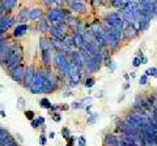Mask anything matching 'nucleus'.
<instances>
[{
	"instance_id": "nucleus-44",
	"label": "nucleus",
	"mask_w": 157,
	"mask_h": 146,
	"mask_svg": "<svg viewBox=\"0 0 157 146\" xmlns=\"http://www.w3.org/2000/svg\"><path fill=\"white\" fill-rule=\"evenodd\" d=\"M109 69H110V73H113L114 71H115V68H117V65H115V63H113V62H110L109 63Z\"/></svg>"
},
{
	"instance_id": "nucleus-35",
	"label": "nucleus",
	"mask_w": 157,
	"mask_h": 146,
	"mask_svg": "<svg viewBox=\"0 0 157 146\" xmlns=\"http://www.w3.org/2000/svg\"><path fill=\"white\" fill-rule=\"evenodd\" d=\"M62 136H63V138L64 140H68L69 137H71V132H69V129L68 128H62Z\"/></svg>"
},
{
	"instance_id": "nucleus-6",
	"label": "nucleus",
	"mask_w": 157,
	"mask_h": 146,
	"mask_svg": "<svg viewBox=\"0 0 157 146\" xmlns=\"http://www.w3.org/2000/svg\"><path fill=\"white\" fill-rule=\"evenodd\" d=\"M43 84H45V74H43V69H38L35 72V77L33 81L32 86H30V93L32 94H41L43 91Z\"/></svg>"
},
{
	"instance_id": "nucleus-49",
	"label": "nucleus",
	"mask_w": 157,
	"mask_h": 146,
	"mask_svg": "<svg viewBox=\"0 0 157 146\" xmlns=\"http://www.w3.org/2000/svg\"><path fill=\"white\" fill-rule=\"evenodd\" d=\"M73 1H84V0H67V1H66V4H67L68 7H69V5H71Z\"/></svg>"
},
{
	"instance_id": "nucleus-46",
	"label": "nucleus",
	"mask_w": 157,
	"mask_h": 146,
	"mask_svg": "<svg viewBox=\"0 0 157 146\" xmlns=\"http://www.w3.org/2000/svg\"><path fill=\"white\" fill-rule=\"evenodd\" d=\"M71 95H72V91H71V90H68V91L66 90L64 93H63L62 97H63V98H68V97H71Z\"/></svg>"
},
{
	"instance_id": "nucleus-8",
	"label": "nucleus",
	"mask_w": 157,
	"mask_h": 146,
	"mask_svg": "<svg viewBox=\"0 0 157 146\" xmlns=\"http://www.w3.org/2000/svg\"><path fill=\"white\" fill-rule=\"evenodd\" d=\"M35 72H37V68H35L33 64H30V65L26 67V69H25V78H24V84H22L24 87H26V89H30L33 81H34Z\"/></svg>"
},
{
	"instance_id": "nucleus-17",
	"label": "nucleus",
	"mask_w": 157,
	"mask_h": 146,
	"mask_svg": "<svg viewBox=\"0 0 157 146\" xmlns=\"http://www.w3.org/2000/svg\"><path fill=\"white\" fill-rule=\"evenodd\" d=\"M1 3H3V8H4V13L12 14L13 9L19 4V0H1Z\"/></svg>"
},
{
	"instance_id": "nucleus-5",
	"label": "nucleus",
	"mask_w": 157,
	"mask_h": 146,
	"mask_svg": "<svg viewBox=\"0 0 157 146\" xmlns=\"http://www.w3.org/2000/svg\"><path fill=\"white\" fill-rule=\"evenodd\" d=\"M104 22L106 24L110 29L123 30V26H125V20H123L120 12H111V13H109Z\"/></svg>"
},
{
	"instance_id": "nucleus-11",
	"label": "nucleus",
	"mask_w": 157,
	"mask_h": 146,
	"mask_svg": "<svg viewBox=\"0 0 157 146\" xmlns=\"http://www.w3.org/2000/svg\"><path fill=\"white\" fill-rule=\"evenodd\" d=\"M67 30L68 29H62V27L53 26V29H51V31H50V36H51V38L58 39V41H60V42H63L66 39V36L68 35Z\"/></svg>"
},
{
	"instance_id": "nucleus-16",
	"label": "nucleus",
	"mask_w": 157,
	"mask_h": 146,
	"mask_svg": "<svg viewBox=\"0 0 157 146\" xmlns=\"http://www.w3.org/2000/svg\"><path fill=\"white\" fill-rule=\"evenodd\" d=\"M17 22L19 24H28L30 21V9L29 8H22L17 13Z\"/></svg>"
},
{
	"instance_id": "nucleus-25",
	"label": "nucleus",
	"mask_w": 157,
	"mask_h": 146,
	"mask_svg": "<svg viewBox=\"0 0 157 146\" xmlns=\"http://www.w3.org/2000/svg\"><path fill=\"white\" fill-rule=\"evenodd\" d=\"M0 146H20V145L16 142V140H14L13 136H9L7 140H5V142H3Z\"/></svg>"
},
{
	"instance_id": "nucleus-18",
	"label": "nucleus",
	"mask_w": 157,
	"mask_h": 146,
	"mask_svg": "<svg viewBox=\"0 0 157 146\" xmlns=\"http://www.w3.org/2000/svg\"><path fill=\"white\" fill-rule=\"evenodd\" d=\"M43 9L41 7H35L33 9H30V21L35 22V21H41L43 18Z\"/></svg>"
},
{
	"instance_id": "nucleus-28",
	"label": "nucleus",
	"mask_w": 157,
	"mask_h": 146,
	"mask_svg": "<svg viewBox=\"0 0 157 146\" xmlns=\"http://www.w3.org/2000/svg\"><path fill=\"white\" fill-rule=\"evenodd\" d=\"M9 39L5 38V35H0V52H1L3 50H4L5 47H7V44L9 43Z\"/></svg>"
},
{
	"instance_id": "nucleus-51",
	"label": "nucleus",
	"mask_w": 157,
	"mask_h": 146,
	"mask_svg": "<svg viewBox=\"0 0 157 146\" xmlns=\"http://www.w3.org/2000/svg\"><path fill=\"white\" fill-rule=\"evenodd\" d=\"M125 98H126V95H125V94H122V95H119V98H118V103L123 102V100H125Z\"/></svg>"
},
{
	"instance_id": "nucleus-38",
	"label": "nucleus",
	"mask_w": 157,
	"mask_h": 146,
	"mask_svg": "<svg viewBox=\"0 0 157 146\" xmlns=\"http://www.w3.org/2000/svg\"><path fill=\"white\" fill-rule=\"evenodd\" d=\"M139 84L140 85H147L148 84V76L147 74H141L139 77Z\"/></svg>"
},
{
	"instance_id": "nucleus-36",
	"label": "nucleus",
	"mask_w": 157,
	"mask_h": 146,
	"mask_svg": "<svg viewBox=\"0 0 157 146\" xmlns=\"http://www.w3.org/2000/svg\"><path fill=\"white\" fill-rule=\"evenodd\" d=\"M76 141H77V146H86V140L84 136H78Z\"/></svg>"
},
{
	"instance_id": "nucleus-34",
	"label": "nucleus",
	"mask_w": 157,
	"mask_h": 146,
	"mask_svg": "<svg viewBox=\"0 0 157 146\" xmlns=\"http://www.w3.org/2000/svg\"><path fill=\"white\" fill-rule=\"evenodd\" d=\"M51 117H53V120L55 121V123H60V120H62V116H60L59 111H54V112H51Z\"/></svg>"
},
{
	"instance_id": "nucleus-59",
	"label": "nucleus",
	"mask_w": 157,
	"mask_h": 146,
	"mask_svg": "<svg viewBox=\"0 0 157 146\" xmlns=\"http://www.w3.org/2000/svg\"><path fill=\"white\" fill-rule=\"evenodd\" d=\"M16 137H17V138H19V141H20V142L22 141V138H21V137H20V135H16Z\"/></svg>"
},
{
	"instance_id": "nucleus-3",
	"label": "nucleus",
	"mask_w": 157,
	"mask_h": 146,
	"mask_svg": "<svg viewBox=\"0 0 157 146\" xmlns=\"http://www.w3.org/2000/svg\"><path fill=\"white\" fill-rule=\"evenodd\" d=\"M22 57H24V51H22V47H21L20 44H14L13 47V51H12L11 54V57L9 60H8V63L5 64L3 68L5 69V72L9 74V73L13 71V69H16L19 65L22 64Z\"/></svg>"
},
{
	"instance_id": "nucleus-22",
	"label": "nucleus",
	"mask_w": 157,
	"mask_h": 146,
	"mask_svg": "<svg viewBox=\"0 0 157 146\" xmlns=\"http://www.w3.org/2000/svg\"><path fill=\"white\" fill-rule=\"evenodd\" d=\"M39 50L42 51H46V50H51L50 48V39H46L45 36H42L41 39H39Z\"/></svg>"
},
{
	"instance_id": "nucleus-10",
	"label": "nucleus",
	"mask_w": 157,
	"mask_h": 146,
	"mask_svg": "<svg viewBox=\"0 0 157 146\" xmlns=\"http://www.w3.org/2000/svg\"><path fill=\"white\" fill-rule=\"evenodd\" d=\"M14 44H16V43H11V42H9V43L7 44V47H5L4 50L0 52V64H1L3 67H4L5 64L8 63V60H9L11 54H12V51H13Z\"/></svg>"
},
{
	"instance_id": "nucleus-13",
	"label": "nucleus",
	"mask_w": 157,
	"mask_h": 146,
	"mask_svg": "<svg viewBox=\"0 0 157 146\" xmlns=\"http://www.w3.org/2000/svg\"><path fill=\"white\" fill-rule=\"evenodd\" d=\"M30 30V27L28 24H17L16 26L13 27V31H12V35L14 36V38H21V36H24Z\"/></svg>"
},
{
	"instance_id": "nucleus-23",
	"label": "nucleus",
	"mask_w": 157,
	"mask_h": 146,
	"mask_svg": "<svg viewBox=\"0 0 157 146\" xmlns=\"http://www.w3.org/2000/svg\"><path fill=\"white\" fill-rule=\"evenodd\" d=\"M39 106H41V108H43V110H51V107H53V103L50 102V99L49 98H42L41 100H39Z\"/></svg>"
},
{
	"instance_id": "nucleus-30",
	"label": "nucleus",
	"mask_w": 157,
	"mask_h": 146,
	"mask_svg": "<svg viewBox=\"0 0 157 146\" xmlns=\"http://www.w3.org/2000/svg\"><path fill=\"white\" fill-rule=\"evenodd\" d=\"M151 16H152V18L157 17V0H155L151 5Z\"/></svg>"
},
{
	"instance_id": "nucleus-29",
	"label": "nucleus",
	"mask_w": 157,
	"mask_h": 146,
	"mask_svg": "<svg viewBox=\"0 0 157 146\" xmlns=\"http://www.w3.org/2000/svg\"><path fill=\"white\" fill-rule=\"evenodd\" d=\"M24 115H25V117L30 121H32L33 119H35V112L32 111V110H25V111H24Z\"/></svg>"
},
{
	"instance_id": "nucleus-32",
	"label": "nucleus",
	"mask_w": 157,
	"mask_h": 146,
	"mask_svg": "<svg viewBox=\"0 0 157 146\" xmlns=\"http://www.w3.org/2000/svg\"><path fill=\"white\" fill-rule=\"evenodd\" d=\"M71 107L73 108V110H84V108L86 107V106L84 104V103L81 102V100H78V102H73V103H72Z\"/></svg>"
},
{
	"instance_id": "nucleus-14",
	"label": "nucleus",
	"mask_w": 157,
	"mask_h": 146,
	"mask_svg": "<svg viewBox=\"0 0 157 146\" xmlns=\"http://www.w3.org/2000/svg\"><path fill=\"white\" fill-rule=\"evenodd\" d=\"M38 29L42 34H50L51 29H53V24H51V21H49V18L45 16L41 21H38Z\"/></svg>"
},
{
	"instance_id": "nucleus-20",
	"label": "nucleus",
	"mask_w": 157,
	"mask_h": 146,
	"mask_svg": "<svg viewBox=\"0 0 157 146\" xmlns=\"http://www.w3.org/2000/svg\"><path fill=\"white\" fill-rule=\"evenodd\" d=\"M62 47H63V43L60 41L55 38H50V48L53 52H59V51H62Z\"/></svg>"
},
{
	"instance_id": "nucleus-15",
	"label": "nucleus",
	"mask_w": 157,
	"mask_h": 146,
	"mask_svg": "<svg viewBox=\"0 0 157 146\" xmlns=\"http://www.w3.org/2000/svg\"><path fill=\"white\" fill-rule=\"evenodd\" d=\"M41 62L43 67H51V64L54 62V55L51 50H46L41 52Z\"/></svg>"
},
{
	"instance_id": "nucleus-55",
	"label": "nucleus",
	"mask_w": 157,
	"mask_h": 146,
	"mask_svg": "<svg viewBox=\"0 0 157 146\" xmlns=\"http://www.w3.org/2000/svg\"><path fill=\"white\" fill-rule=\"evenodd\" d=\"M140 59H141V64H147L148 63V59H147L145 56H141Z\"/></svg>"
},
{
	"instance_id": "nucleus-40",
	"label": "nucleus",
	"mask_w": 157,
	"mask_h": 146,
	"mask_svg": "<svg viewBox=\"0 0 157 146\" xmlns=\"http://www.w3.org/2000/svg\"><path fill=\"white\" fill-rule=\"evenodd\" d=\"M30 127L32 128H34V129H37V128L41 127V124H39V121H38V119L35 117V119H33L32 121H30Z\"/></svg>"
},
{
	"instance_id": "nucleus-54",
	"label": "nucleus",
	"mask_w": 157,
	"mask_h": 146,
	"mask_svg": "<svg viewBox=\"0 0 157 146\" xmlns=\"http://www.w3.org/2000/svg\"><path fill=\"white\" fill-rule=\"evenodd\" d=\"M0 116H1V117H7V114H5V111H4V110H0Z\"/></svg>"
},
{
	"instance_id": "nucleus-2",
	"label": "nucleus",
	"mask_w": 157,
	"mask_h": 146,
	"mask_svg": "<svg viewBox=\"0 0 157 146\" xmlns=\"http://www.w3.org/2000/svg\"><path fill=\"white\" fill-rule=\"evenodd\" d=\"M43 74H45V84H43V94H51L54 91L58 90L59 82H58V76L53 72L51 67H45L43 68Z\"/></svg>"
},
{
	"instance_id": "nucleus-43",
	"label": "nucleus",
	"mask_w": 157,
	"mask_h": 146,
	"mask_svg": "<svg viewBox=\"0 0 157 146\" xmlns=\"http://www.w3.org/2000/svg\"><path fill=\"white\" fill-rule=\"evenodd\" d=\"M81 102H83L85 106H89L90 103H92V97H86V98H83V99H81Z\"/></svg>"
},
{
	"instance_id": "nucleus-9",
	"label": "nucleus",
	"mask_w": 157,
	"mask_h": 146,
	"mask_svg": "<svg viewBox=\"0 0 157 146\" xmlns=\"http://www.w3.org/2000/svg\"><path fill=\"white\" fill-rule=\"evenodd\" d=\"M25 69H26V67L24 65V64L19 65L16 69H13V71L9 73L11 78L16 82V84H21V85H22L24 84V78H25Z\"/></svg>"
},
{
	"instance_id": "nucleus-39",
	"label": "nucleus",
	"mask_w": 157,
	"mask_h": 146,
	"mask_svg": "<svg viewBox=\"0 0 157 146\" xmlns=\"http://www.w3.org/2000/svg\"><path fill=\"white\" fill-rule=\"evenodd\" d=\"M132 65H134L135 68L140 67V65H141V59H140V57H139V56H135L134 60H132Z\"/></svg>"
},
{
	"instance_id": "nucleus-4",
	"label": "nucleus",
	"mask_w": 157,
	"mask_h": 146,
	"mask_svg": "<svg viewBox=\"0 0 157 146\" xmlns=\"http://www.w3.org/2000/svg\"><path fill=\"white\" fill-rule=\"evenodd\" d=\"M71 9H66L63 7H60V5H58V7L55 8H51L49 12H47L46 17L49 18V21H51V24H55V22H62V21H66L67 20V17L71 14Z\"/></svg>"
},
{
	"instance_id": "nucleus-33",
	"label": "nucleus",
	"mask_w": 157,
	"mask_h": 146,
	"mask_svg": "<svg viewBox=\"0 0 157 146\" xmlns=\"http://www.w3.org/2000/svg\"><path fill=\"white\" fill-rule=\"evenodd\" d=\"M144 74H147L148 77H149V76H152V77H157V68H155V67H152V68L147 69V71L144 72Z\"/></svg>"
},
{
	"instance_id": "nucleus-50",
	"label": "nucleus",
	"mask_w": 157,
	"mask_h": 146,
	"mask_svg": "<svg viewBox=\"0 0 157 146\" xmlns=\"http://www.w3.org/2000/svg\"><path fill=\"white\" fill-rule=\"evenodd\" d=\"M85 110H86V112H88V115H90V114H92V104L86 106V107H85Z\"/></svg>"
},
{
	"instance_id": "nucleus-56",
	"label": "nucleus",
	"mask_w": 157,
	"mask_h": 146,
	"mask_svg": "<svg viewBox=\"0 0 157 146\" xmlns=\"http://www.w3.org/2000/svg\"><path fill=\"white\" fill-rule=\"evenodd\" d=\"M123 89H125V90H128V89H130V82L126 81V84L123 85Z\"/></svg>"
},
{
	"instance_id": "nucleus-53",
	"label": "nucleus",
	"mask_w": 157,
	"mask_h": 146,
	"mask_svg": "<svg viewBox=\"0 0 157 146\" xmlns=\"http://www.w3.org/2000/svg\"><path fill=\"white\" fill-rule=\"evenodd\" d=\"M130 77H131V76H130V74H128V73H125V74H123V78H125V80H126V81H127V82L130 81Z\"/></svg>"
},
{
	"instance_id": "nucleus-26",
	"label": "nucleus",
	"mask_w": 157,
	"mask_h": 146,
	"mask_svg": "<svg viewBox=\"0 0 157 146\" xmlns=\"http://www.w3.org/2000/svg\"><path fill=\"white\" fill-rule=\"evenodd\" d=\"M9 136H11L9 132H8L7 129H4V128H3V129L0 130V145H1L3 142H5V140H7Z\"/></svg>"
},
{
	"instance_id": "nucleus-19",
	"label": "nucleus",
	"mask_w": 157,
	"mask_h": 146,
	"mask_svg": "<svg viewBox=\"0 0 157 146\" xmlns=\"http://www.w3.org/2000/svg\"><path fill=\"white\" fill-rule=\"evenodd\" d=\"M72 36H73V42H75L76 48H77V50H81V48L85 46V41H84L83 34L78 33V31H75V33H72Z\"/></svg>"
},
{
	"instance_id": "nucleus-21",
	"label": "nucleus",
	"mask_w": 157,
	"mask_h": 146,
	"mask_svg": "<svg viewBox=\"0 0 157 146\" xmlns=\"http://www.w3.org/2000/svg\"><path fill=\"white\" fill-rule=\"evenodd\" d=\"M151 18H147V17H143L141 16L140 18V21H139V31H145V30L149 27V24H151Z\"/></svg>"
},
{
	"instance_id": "nucleus-24",
	"label": "nucleus",
	"mask_w": 157,
	"mask_h": 146,
	"mask_svg": "<svg viewBox=\"0 0 157 146\" xmlns=\"http://www.w3.org/2000/svg\"><path fill=\"white\" fill-rule=\"evenodd\" d=\"M94 84H96V78L94 77H86L85 80H84V86L86 87V89H92L93 86H94Z\"/></svg>"
},
{
	"instance_id": "nucleus-57",
	"label": "nucleus",
	"mask_w": 157,
	"mask_h": 146,
	"mask_svg": "<svg viewBox=\"0 0 157 146\" xmlns=\"http://www.w3.org/2000/svg\"><path fill=\"white\" fill-rule=\"evenodd\" d=\"M49 138H55V132H50Z\"/></svg>"
},
{
	"instance_id": "nucleus-48",
	"label": "nucleus",
	"mask_w": 157,
	"mask_h": 146,
	"mask_svg": "<svg viewBox=\"0 0 157 146\" xmlns=\"http://www.w3.org/2000/svg\"><path fill=\"white\" fill-rule=\"evenodd\" d=\"M102 97H104V91H102V90L97 91V94H96V98H102Z\"/></svg>"
},
{
	"instance_id": "nucleus-42",
	"label": "nucleus",
	"mask_w": 157,
	"mask_h": 146,
	"mask_svg": "<svg viewBox=\"0 0 157 146\" xmlns=\"http://www.w3.org/2000/svg\"><path fill=\"white\" fill-rule=\"evenodd\" d=\"M67 110H69V106L66 104V103L58 104V111H67Z\"/></svg>"
},
{
	"instance_id": "nucleus-12",
	"label": "nucleus",
	"mask_w": 157,
	"mask_h": 146,
	"mask_svg": "<svg viewBox=\"0 0 157 146\" xmlns=\"http://www.w3.org/2000/svg\"><path fill=\"white\" fill-rule=\"evenodd\" d=\"M68 8L71 9L72 13H76V14H84L88 11V7H86V4L84 1H73Z\"/></svg>"
},
{
	"instance_id": "nucleus-41",
	"label": "nucleus",
	"mask_w": 157,
	"mask_h": 146,
	"mask_svg": "<svg viewBox=\"0 0 157 146\" xmlns=\"http://www.w3.org/2000/svg\"><path fill=\"white\" fill-rule=\"evenodd\" d=\"M46 142H47V136L45 135V133H42L41 137H39V145L45 146V145H46Z\"/></svg>"
},
{
	"instance_id": "nucleus-45",
	"label": "nucleus",
	"mask_w": 157,
	"mask_h": 146,
	"mask_svg": "<svg viewBox=\"0 0 157 146\" xmlns=\"http://www.w3.org/2000/svg\"><path fill=\"white\" fill-rule=\"evenodd\" d=\"M67 141H68V144H67V146H75V141H76V140H75L73 138V137H69V138L67 140Z\"/></svg>"
},
{
	"instance_id": "nucleus-58",
	"label": "nucleus",
	"mask_w": 157,
	"mask_h": 146,
	"mask_svg": "<svg viewBox=\"0 0 157 146\" xmlns=\"http://www.w3.org/2000/svg\"><path fill=\"white\" fill-rule=\"evenodd\" d=\"M93 3H94V4H101L102 0H93Z\"/></svg>"
},
{
	"instance_id": "nucleus-37",
	"label": "nucleus",
	"mask_w": 157,
	"mask_h": 146,
	"mask_svg": "<svg viewBox=\"0 0 157 146\" xmlns=\"http://www.w3.org/2000/svg\"><path fill=\"white\" fill-rule=\"evenodd\" d=\"M42 4L46 8H51L55 5V1H54V0H42Z\"/></svg>"
},
{
	"instance_id": "nucleus-31",
	"label": "nucleus",
	"mask_w": 157,
	"mask_h": 146,
	"mask_svg": "<svg viewBox=\"0 0 157 146\" xmlns=\"http://www.w3.org/2000/svg\"><path fill=\"white\" fill-rule=\"evenodd\" d=\"M17 108L19 110H24L25 108V104H26V100L22 98V97H19V98H17Z\"/></svg>"
},
{
	"instance_id": "nucleus-27",
	"label": "nucleus",
	"mask_w": 157,
	"mask_h": 146,
	"mask_svg": "<svg viewBox=\"0 0 157 146\" xmlns=\"http://www.w3.org/2000/svg\"><path fill=\"white\" fill-rule=\"evenodd\" d=\"M98 116H99V115L97 114V112H92V114L89 115V117H88V124H90V125H94V124L97 123Z\"/></svg>"
},
{
	"instance_id": "nucleus-47",
	"label": "nucleus",
	"mask_w": 157,
	"mask_h": 146,
	"mask_svg": "<svg viewBox=\"0 0 157 146\" xmlns=\"http://www.w3.org/2000/svg\"><path fill=\"white\" fill-rule=\"evenodd\" d=\"M37 119H38V121H39V124H41V125H45V117L43 116H37Z\"/></svg>"
},
{
	"instance_id": "nucleus-1",
	"label": "nucleus",
	"mask_w": 157,
	"mask_h": 146,
	"mask_svg": "<svg viewBox=\"0 0 157 146\" xmlns=\"http://www.w3.org/2000/svg\"><path fill=\"white\" fill-rule=\"evenodd\" d=\"M54 65L55 69L58 71L59 77L68 78L69 73H71V63H69V56L67 54L59 51V52H54Z\"/></svg>"
},
{
	"instance_id": "nucleus-7",
	"label": "nucleus",
	"mask_w": 157,
	"mask_h": 146,
	"mask_svg": "<svg viewBox=\"0 0 157 146\" xmlns=\"http://www.w3.org/2000/svg\"><path fill=\"white\" fill-rule=\"evenodd\" d=\"M16 22L17 18L13 14H4L3 17H0V35L7 34L8 30L16 26Z\"/></svg>"
},
{
	"instance_id": "nucleus-52",
	"label": "nucleus",
	"mask_w": 157,
	"mask_h": 146,
	"mask_svg": "<svg viewBox=\"0 0 157 146\" xmlns=\"http://www.w3.org/2000/svg\"><path fill=\"white\" fill-rule=\"evenodd\" d=\"M54 1H55V4H58V5H62L63 3H66V1H67V0H54Z\"/></svg>"
}]
</instances>
